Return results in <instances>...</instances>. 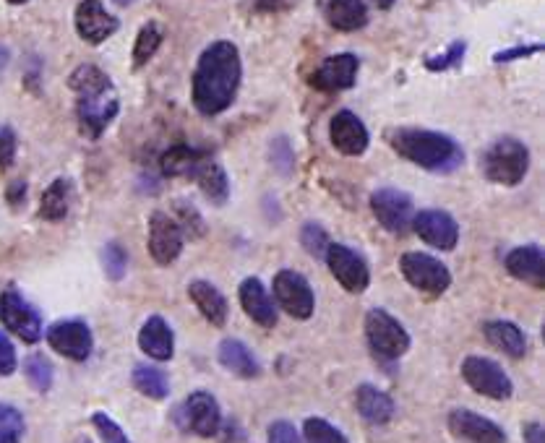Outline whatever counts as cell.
Wrapping results in <instances>:
<instances>
[{"mask_svg":"<svg viewBox=\"0 0 545 443\" xmlns=\"http://www.w3.org/2000/svg\"><path fill=\"white\" fill-rule=\"evenodd\" d=\"M68 206H71V180L58 178L42 193L40 217L47 222H60L68 214Z\"/></svg>","mask_w":545,"mask_h":443,"instance_id":"30","label":"cell"},{"mask_svg":"<svg viewBox=\"0 0 545 443\" xmlns=\"http://www.w3.org/2000/svg\"><path fill=\"white\" fill-rule=\"evenodd\" d=\"M525 441H527V443H545L543 425H540V423L525 425Z\"/></svg>","mask_w":545,"mask_h":443,"instance_id":"49","label":"cell"},{"mask_svg":"<svg viewBox=\"0 0 545 443\" xmlns=\"http://www.w3.org/2000/svg\"><path fill=\"white\" fill-rule=\"evenodd\" d=\"M324 16L337 32H355L368 24V8L363 0H324Z\"/></svg>","mask_w":545,"mask_h":443,"instance_id":"24","label":"cell"},{"mask_svg":"<svg viewBox=\"0 0 545 443\" xmlns=\"http://www.w3.org/2000/svg\"><path fill=\"white\" fill-rule=\"evenodd\" d=\"M118 97L115 92L97 94V97H79L76 115H79V131L89 141H97L118 115Z\"/></svg>","mask_w":545,"mask_h":443,"instance_id":"14","label":"cell"},{"mask_svg":"<svg viewBox=\"0 0 545 443\" xmlns=\"http://www.w3.org/2000/svg\"><path fill=\"white\" fill-rule=\"evenodd\" d=\"M462 378L478 394H483L488 399H496V402H504V399H509L514 394L512 378L501 371V365L488 358H480V355L465 358V363H462Z\"/></svg>","mask_w":545,"mask_h":443,"instance_id":"6","label":"cell"},{"mask_svg":"<svg viewBox=\"0 0 545 443\" xmlns=\"http://www.w3.org/2000/svg\"><path fill=\"white\" fill-rule=\"evenodd\" d=\"M413 230L418 232L423 243L439 248V251H454V245L459 243V225L444 209H423L415 214Z\"/></svg>","mask_w":545,"mask_h":443,"instance_id":"13","label":"cell"},{"mask_svg":"<svg viewBox=\"0 0 545 443\" xmlns=\"http://www.w3.org/2000/svg\"><path fill=\"white\" fill-rule=\"evenodd\" d=\"M162 45V27L160 24H154V21H149V24H144L139 32V37H136V45H133V66L141 68L147 66L149 60H152V55L160 50Z\"/></svg>","mask_w":545,"mask_h":443,"instance_id":"33","label":"cell"},{"mask_svg":"<svg viewBox=\"0 0 545 443\" xmlns=\"http://www.w3.org/2000/svg\"><path fill=\"white\" fill-rule=\"evenodd\" d=\"M118 27L120 21L102 6V0H81L76 8V32L89 45H102L118 32Z\"/></svg>","mask_w":545,"mask_h":443,"instance_id":"15","label":"cell"},{"mask_svg":"<svg viewBox=\"0 0 545 443\" xmlns=\"http://www.w3.org/2000/svg\"><path fill=\"white\" fill-rule=\"evenodd\" d=\"M178 217L183 225H178L180 230H186L191 238H201L204 235V225H201V217L199 212L193 209V206H186V204H178Z\"/></svg>","mask_w":545,"mask_h":443,"instance_id":"42","label":"cell"},{"mask_svg":"<svg viewBox=\"0 0 545 443\" xmlns=\"http://www.w3.org/2000/svg\"><path fill=\"white\" fill-rule=\"evenodd\" d=\"M329 139L337 152L347 157H360L368 149V128L350 110H339L329 123Z\"/></svg>","mask_w":545,"mask_h":443,"instance_id":"17","label":"cell"},{"mask_svg":"<svg viewBox=\"0 0 545 443\" xmlns=\"http://www.w3.org/2000/svg\"><path fill=\"white\" fill-rule=\"evenodd\" d=\"M201 159L204 157H201L196 149H191V146H186V144H178L162 154L160 165H162V172H165V175L175 178V175H193V170L199 167Z\"/></svg>","mask_w":545,"mask_h":443,"instance_id":"31","label":"cell"},{"mask_svg":"<svg viewBox=\"0 0 545 443\" xmlns=\"http://www.w3.org/2000/svg\"><path fill=\"white\" fill-rule=\"evenodd\" d=\"M386 139L399 157L431 172H452L454 167L462 165L465 157L452 136L426 128H397L386 133Z\"/></svg>","mask_w":545,"mask_h":443,"instance_id":"2","label":"cell"},{"mask_svg":"<svg viewBox=\"0 0 545 443\" xmlns=\"http://www.w3.org/2000/svg\"><path fill=\"white\" fill-rule=\"evenodd\" d=\"M16 371V350L14 344L0 331V376H11Z\"/></svg>","mask_w":545,"mask_h":443,"instance_id":"45","label":"cell"},{"mask_svg":"<svg viewBox=\"0 0 545 443\" xmlns=\"http://www.w3.org/2000/svg\"><path fill=\"white\" fill-rule=\"evenodd\" d=\"M24 371H27L29 384H32L37 391H47L50 386H53V365L47 363V358H42V355H32V358H27Z\"/></svg>","mask_w":545,"mask_h":443,"instance_id":"37","label":"cell"},{"mask_svg":"<svg viewBox=\"0 0 545 443\" xmlns=\"http://www.w3.org/2000/svg\"><path fill=\"white\" fill-rule=\"evenodd\" d=\"M47 344L63 358L81 363L92 355L94 337L84 321H58L47 329Z\"/></svg>","mask_w":545,"mask_h":443,"instance_id":"11","label":"cell"},{"mask_svg":"<svg viewBox=\"0 0 545 443\" xmlns=\"http://www.w3.org/2000/svg\"><path fill=\"white\" fill-rule=\"evenodd\" d=\"M68 86L74 89L79 97H97V94L113 92V81L102 68L92 66V63H84V66L76 68L71 76H68Z\"/></svg>","mask_w":545,"mask_h":443,"instance_id":"29","label":"cell"},{"mask_svg":"<svg viewBox=\"0 0 545 443\" xmlns=\"http://www.w3.org/2000/svg\"><path fill=\"white\" fill-rule=\"evenodd\" d=\"M188 298L193 300V305L199 308V313L207 318L212 326H225L227 321V300L212 282H204V279H193L188 285Z\"/></svg>","mask_w":545,"mask_h":443,"instance_id":"23","label":"cell"},{"mask_svg":"<svg viewBox=\"0 0 545 443\" xmlns=\"http://www.w3.org/2000/svg\"><path fill=\"white\" fill-rule=\"evenodd\" d=\"M506 272L512 274L514 279L525 282L530 287H543L545 285V256L540 245H522V248H514L509 256H506Z\"/></svg>","mask_w":545,"mask_h":443,"instance_id":"20","label":"cell"},{"mask_svg":"<svg viewBox=\"0 0 545 443\" xmlns=\"http://www.w3.org/2000/svg\"><path fill=\"white\" fill-rule=\"evenodd\" d=\"M303 438L308 443H350L345 433L332 423H326L324 417H308L303 425Z\"/></svg>","mask_w":545,"mask_h":443,"instance_id":"34","label":"cell"},{"mask_svg":"<svg viewBox=\"0 0 545 443\" xmlns=\"http://www.w3.org/2000/svg\"><path fill=\"white\" fill-rule=\"evenodd\" d=\"M355 407L368 425H386L394 417V402L389 394L371 384L358 386L355 391Z\"/></svg>","mask_w":545,"mask_h":443,"instance_id":"25","label":"cell"},{"mask_svg":"<svg viewBox=\"0 0 545 443\" xmlns=\"http://www.w3.org/2000/svg\"><path fill=\"white\" fill-rule=\"evenodd\" d=\"M92 423L94 428H97V433H100L102 443H131L126 433H123V428L115 423L113 417L105 415V412H97V415L92 417Z\"/></svg>","mask_w":545,"mask_h":443,"instance_id":"39","label":"cell"},{"mask_svg":"<svg viewBox=\"0 0 545 443\" xmlns=\"http://www.w3.org/2000/svg\"><path fill=\"white\" fill-rule=\"evenodd\" d=\"M118 6H131V3H136V0H115Z\"/></svg>","mask_w":545,"mask_h":443,"instance_id":"51","label":"cell"},{"mask_svg":"<svg viewBox=\"0 0 545 443\" xmlns=\"http://www.w3.org/2000/svg\"><path fill=\"white\" fill-rule=\"evenodd\" d=\"M465 50H467L465 42H452V45H449V50H446V53H441L439 58H428L426 68L428 71H446V68L459 66V63H462V58H465Z\"/></svg>","mask_w":545,"mask_h":443,"instance_id":"40","label":"cell"},{"mask_svg":"<svg viewBox=\"0 0 545 443\" xmlns=\"http://www.w3.org/2000/svg\"><path fill=\"white\" fill-rule=\"evenodd\" d=\"M193 175H196L199 188L204 191V196H207L212 204L222 206L227 199H230V180H227L222 165H217V162H212V159H201L199 167L193 170Z\"/></svg>","mask_w":545,"mask_h":443,"instance_id":"28","label":"cell"},{"mask_svg":"<svg viewBox=\"0 0 545 443\" xmlns=\"http://www.w3.org/2000/svg\"><path fill=\"white\" fill-rule=\"evenodd\" d=\"M102 266H105V274L113 279V282H120V279L126 277L128 253L123 251V245L107 243L105 251H102Z\"/></svg>","mask_w":545,"mask_h":443,"instance_id":"36","label":"cell"},{"mask_svg":"<svg viewBox=\"0 0 545 443\" xmlns=\"http://www.w3.org/2000/svg\"><path fill=\"white\" fill-rule=\"evenodd\" d=\"M8 3H14V6H21V3H27V0H8Z\"/></svg>","mask_w":545,"mask_h":443,"instance_id":"52","label":"cell"},{"mask_svg":"<svg viewBox=\"0 0 545 443\" xmlns=\"http://www.w3.org/2000/svg\"><path fill=\"white\" fill-rule=\"evenodd\" d=\"M79 443H89V441H79Z\"/></svg>","mask_w":545,"mask_h":443,"instance_id":"53","label":"cell"},{"mask_svg":"<svg viewBox=\"0 0 545 443\" xmlns=\"http://www.w3.org/2000/svg\"><path fill=\"white\" fill-rule=\"evenodd\" d=\"M371 209L376 219H379V225L392 232V235H405L407 230H413L415 204L405 191L381 188V191L371 196Z\"/></svg>","mask_w":545,"mask_h":443,"instance_id":"7","label":"cell"},{"mask_svg":"<svg viewBox=\"0 0 545 443\" xmlns=\"http://www.w3.org/2000/svg\"><path fill=\"white\" fill-rule=\"evenodd\" d=\"M272 287L277 305H282L290 316L300 318V321H306V318L313 316L316 298H313L311 285H308V279L303 274L293 272V269H282L274 277Z\"/></svg>","mask_w":545,"mask_h":443,"instance_id":"9","label":"cell"},{"mask_svg":"<svg viewBox=\"0 0 545 443\" xmlns=\"http://www.w3.org/2000/svg\"><path fill=\"white\" fill-rule=\"evenodd\" d=\"M543 50V45H527V47H514V50H504V53L496 55V63H509V60H517V58H527V55H535Z\"/></svg>","mask_w":545,"mask_h":443,"instance_id":"47","label":"cell"},{"mask_svg":"<svg viewBox=\"0 0 545 443\" xmlns=\"http://www.w3.org/2000/svg\"><path fill=\"white\" fill-rule=\"evenodd\" d=\"M360 60L353 53H339L326 58L311 76V86L319 92H342L355 86Z\"/></svg>","mask_w":545,"mask_h":443,"instance_id":"16","label":"cell"},{"mask_svg":"<svg viewBox=\"0 0 545 443\" xmlns=\"http://www.w3.org/2000/svg\"><path fill=\"white\" fill-rule=\"evenodd\" d=\"M272 162L277 165L280 172L293 170V146L287 144L285 136H280V139L272 144Z\"/></svg>","mask_w":545,"mask_h":443,"instance_id":"44","label":"cell"},{"mask_svg":"<svg viewBox=\"0 0 545 443\" xmlns=\"http://www.w3.org/2000/svg\"><path fill=\"white\" fill-rule=\"evenodd\" d=\"M366 339L373 355H379L381 360H397L410 350V334L405 326L381 308L366 313Z\"/></svg>","mask_w":545,"mask_h":443,"instance_id":"4","label":"cell"},{"mask_svg":"<svg viewBox=\"0 0 545 443\" xmlns=\"http://www.w3.org/2000/svg\"><path fill=\"white\" fill-rule=\"evenodd\" d=\"M326 264H329V272L334 274L339 285L345 287L347 292H366L371 285V272H368V264L355 251H350L347 245L342 243H329L326 248Z\"/></svg>","mask_w":545,"mask_h":443,"instance_id":"10","label":"cell"},{"mask_svg":"<svg viewBox=\"0 0 545 443\" xmlns=\"http://www.w3.org/2000/svg\"><path fill=\"white\" fill-rule=\"evenodd\" d=\"M240 305H243V311L251 321H256L264 329H274L277 326V305L272 303V298L266 295L264 285H261V279L248 277L243 279V285H240Z\"/></svg>","mask_w":545,"mask_h":443,"instance_id":"21","label":"cell"},{"mask_svg":"<svg viewBox=\"0 0 545 443\" xmlns=\"http://www.w3.org/2000/svg\"><path fill=\"white\" fill-rule=\"evenodd\" d=\"M0 324L6 326L11 334H16L21 342L34 344L42 337L40 313L34 311L16 290H6L0 295Z\"/></svg>","mask_w":545,"mask_h":443,"instance_id":"8","label":"cell"},{"mask_svg":"<svg viewBox=\"0 0 545 443\" xmlns=\"http://www.w3.org/2000/svg\"><path fill=\"white\" fill-rule=\"evenodd\" d=\"M399 269H402V277L420 292H428V295H444L452 285V274L441 264L439 258L428 256V253L420 251H407L399 258Z\"/></svg>","mask_w":545,"mask_h":443,"instance_id":"5","label":"cell"},{"mask_svg":"<svg viewBox=\"0 0 545 443\" xmlns=\"http://www.w3.org/2000/svg\"><path fill=\"white\" fill-rule=\"evenodd\" d=\"M217 358H220V363L225 365L227 371L235 373V376L259 378V373H261L259 360L253 358V352L248 350L246 344L240 342V339H225V342L220 344Z\"/></svg>","mask_w":545,"mask_h":443,"instance_id":"27","label":"cell"},{"mask_svg":"<svg viewBox=\"0 0 545 443\" xmlns=\"http://www.w3.org/2000/svg\"><path fill=\"white\" fill-rule=\"evenodd\" d=\"M449 430L470 443H506V433L501 425L470 410H454L449 415Z\"/></svg>","mask_w":545,"mask_h":443,"instance_id":"18","label":"cell"},{"mask_svg":"<svg viewBox=\"0 0 545 443\" xmlns=\"http://www.w3.org/2000/svg\"><path fill=\"white\" fill-rule=\"evenodd\" d=\"M300 243H303V248H306L311 256L324 258L326 248H329L332 240H329V235H326V230L319 225V222H308V225L303 227V232H300Z\"/></svg>","mask_w":545,"mask_h":443,"instance_id":"38","label":"cell"},{"mask_svg":"<svg viewBox=\"0 0 545 443\" xmlns=\"http://www.w3.org/2000/svg\"><path fill=\"white\" fill-rule=\"evenodd\" d=\"M483 334H486V339L493 347H499V350L506 352L509 358L514 360L525 358L527 337L525 331L519 329L514 321H488V324L483 326Z\"/></svg>","mask_w":545,"mask_h":443,"instance_id":"26","label":"cell"},{"mask_svg":"<svg viewBox=\"0 0 545 443\" xmlns=\"http://www.w3.org/2000/svg\"><path fill=\"white\" fill-rule=\"evenodd\" d=\"M183 415H186V425L201 438H212L217 436L222 423V412L220 404L212 394L207 391H193L191 397L183 404Z\"/></svg>","mask_w":545,"mask_h":443,"instance_id":"19","label":"cell"},{"mask_svg":"<svg viewBox=\"0 0 545 443\" xmlns=\"http://www.w3.org/2000/svg\"><path fill=\"white\" fill-rule=\"evenodd\" d=\"M16 159V133L14 128H0V170L14 165Z\"/></svg>","mask_w":545,"mask_h":443,"instance_id":"43","label":"cell"},{"mask_svg":"<svg viewBox=\"0 0 545 443\" xmlns=\"http://www.w3.org/2000/svg\"><path fill=\"white\" fill-rule=\"evenodd\" d=\"M133 386L149 399H165L170 394V381L160 368H149V365H139L133 371Z\"/></svg>","mask_w":545,"mask_h":443,"instance_id":"32","label":"cell"},{"mask_svg":"<svg viewBox=\"0 0 545 443\" xmlns=\"http://www.w3.org/2000/svg\"><path fill=\"white\" fill-rule=\"evenodd\" d=\"M240 53L233 42H214L193 71V105L201 115H220L235 102L240 86Z\"/></svg>","mask_w":545,"mask_h":443,"instance_id":"1","label":"cell"},{"mask_svg":"<svg viewBox=\"0 0 545 443\" xmlns=\"http://www.w3.org/2000/svg\"><path fill=\"white\" fill-rule=\"evenodd\" d=\"M373 3H376V6H379V8H392L394 3H397V0H373Z\"/></svg>","mask_w":545,"mask_h":443,"instance_id":"50","label":"cell"},{"mask_svg":"<svg viewBox=\"0 0 545 443\" xmlns=\"http://www.w3.org/2000/svg\"><path fill=\"white\" fill-rule=\"evenodd\" d=\"M24 196H27V183H24V180H14V183L8 186V201H11V206L24 204Z\"/></svg>","mask_w":545,"mask_h":443,"instance_id":"48","label":"cell"},{"mask_svg":"<svg viewBox=\"0 0 545 443\" xmlns=\"http://www.w3.org/2000/svg\"><path fill=\"white\" fill-rule=\"evenodd\" d=\"M269 443H306L293 423L287 420H277V423L269 425V433H266Z\"/></svg>","mask_w":545,"mask_h":443,"instance_id":"41","label":"cell"},{"mask_svg":"<svg viewBox=\"0 0 545 443\" xmlns=\"http://www.w3.org/2000/svg\"><path fill=\"white\" fill-rule=\"evenodd\" d=\"M527 170H530V149L512 136L493 141L483 154V172L491 183L499 186H519Z\"/></svg>","mask_w":545,"mask_h":443,"instance_id":"3","label":"cell"},{"mask_svg":"<svg viewBox=\"0 0 545 443\" xmlns=\"http://www.w3.org/2000/svg\"><path fill=\"white\" fill-rule=\"evenodd\" d=\"M149 253L160 266H170L183 253V230L178 219L165 212L149 217Z\"/></svg>","mask_w":545,"mask_h":443,"instance_id":"12","label":"cell"},{"mask_svg":"<svg viewBox=\"0 0 545 443\" xmlns=\"http://www.w3.org/2000/svg\"><path fill=\"white\" fill-rule=\"evenodd\" d=\"M24 433V417L11 404H0V443H21Z\"/></svg>","mask_w":545,"mask_h":443,"instance_id":"35","label":"cell"},{"mask_svg":"<svg viewBox=\"0 0 545 443\" xmlns=\"http://www.w3.org/2000/svg\"><path fill=\"white\" fill-rule=\"evenodd\" d=\"M139 347L147 352L152 360H170L175 355V337L173 329L162 316L147 318V324L141 326L139 331Z\"/></svg>","mask_w":545,"mask_h":443,"instance_id":"22","label":"cell"},{"mask_svg":"<svg viewBox=\"0 0 545 443\" xmlns=\"http://www.w3.org/2000/svg\"><path fill=\"white\" fill-rule=\"evenodd\" d=\"M298 0H251L253 11L259 14H282L287 8H293Z\"/></svg>","mask_w":545,"mask_h":443,"instance_id":"46","label":"cell"}]
</instances>
